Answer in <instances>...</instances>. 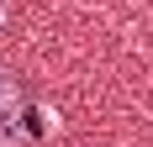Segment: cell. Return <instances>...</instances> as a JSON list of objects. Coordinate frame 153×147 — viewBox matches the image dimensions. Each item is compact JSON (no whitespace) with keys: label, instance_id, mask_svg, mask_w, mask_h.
Masks as SVG:
<instances>
[{"label":"cell","instance_id":"6da1fadb","mask_svg":"<svg viewBox=\"0 0 153 147\" xmlns=\"http://www.w3.org/2000/svg\"><path fill=\"white\" fill-rule=\"evenodd\" d=\"M27 89H21V79L16 74H5L0 68V147H11L16 137L27 132Z\"/></svg>","mask_w":153,"mask_h":147},{"label":"cell","instance_id":"7a4b0ae2","mask_svg":"<svg viewBox=\"0 0 153 147\" xmlns=\"http://www.w3.org/2000/svg\"><path fill=\"white\" fill-rule=\"evenodd\" d=\"M5 11H11V0H0V21H5Z\"/></svg>","mask_w":153,"mask_h":147}]
</instances>
